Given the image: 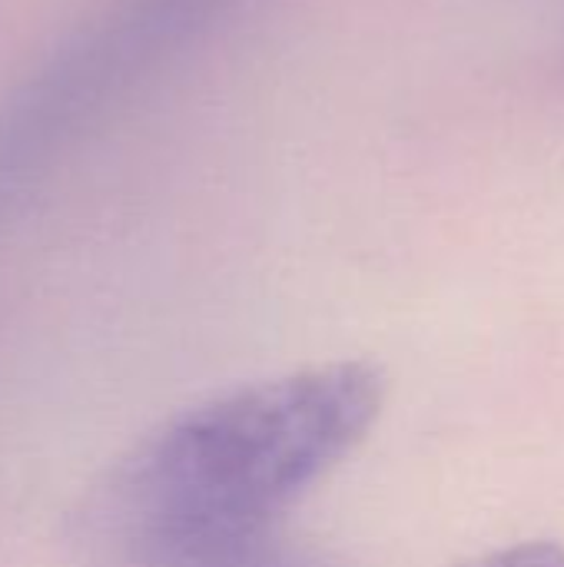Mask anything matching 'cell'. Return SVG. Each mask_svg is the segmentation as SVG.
<instances>
[{
    "label": "cell",
    "mask_w": 564,
    "mask_h": 567,
    "mask_svg": "<svg viewBox=\"0 0 564 567\" xmlns=\"http://www.w3.org/2000/svg\"><path fill=\"white\" fill-rule=\"evenodd\" d=\"M382 405L372 365L336 362L176 412L76 498V567H233L342 455Z\"/></svg>",
    "instance_id": "cell-1"
}]
</instances>
